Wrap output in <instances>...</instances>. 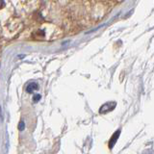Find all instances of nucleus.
Listing matches in <instances>:
<instances>
[{
  "instance_id": "f257e3e1",
  "label": "nucleus",
  "mask_w": 154,
  "mask_h": 154,
  "mask_svg": "<svg viewBox=\"0 0 154 154\" xmlns=\"http://www.w3.org/2000/svg\"><path fill=\"white\" fill-rule=\"evenodd\" d=\"M116 105H117V103L116 102H108V103H105L104 105L101 106V108L99 110V113L100 114H106L110 112V111H112L113 109H115Z\"/></svg>"
},
{
  "instance_id": "f03ea898",
  "label": "nucleus",
  "mask_w": 154,
  "mask_h": 154,
  "mask_svg": "<svg viewBox=\"0 0 154 154\" xmlns=\"http://www.w3.org/2000/svg\"><path fill=\"white\" fill-rule=\"evenodd\" d=\"M119 135H120V130H118L117 132H115V133H114V135L112 136V138H111V140L109 141V148H110V149H112V148L114 147L115 143H117L118 139H119Z\"/></svg>"
},
{
  "instance_id": "7ed1b4c3",
  "label": "nucleus",
  "mask_w": 154,
  "mask_h": 154,
  "mask_svg": "<svg viewBox=\"0 0 154 154\" xmlns=\"http://www.w3.org/2000/svg\"><path fill=\"white\" fill-rule=\"evenodd\" d=\"M38 89V84L37 83H30L26 87V91L29 94L33 93L34 91H36Z\"/></svg>"
},
{
  "instance_id": "20e7f679",
  "label": "nucleus",
  "mask_w": 154,
  "mask_h": 154,
  "mask_svg": "<svg viewBox=\"0 0 154 154\" xmlns=\"http://www.w3.org/2000/svg\"><path fill=\"white\" fill-rule=\"evenodd\" d=\"M24 128H25V124H24L23 122H20L18 124V129L20 130V131H22V130H24Z\"/></svg>"
},
{
  "instance_id": "39448f33",
  "label": "nucleus",
  "mask_w": 154,
  "mask_h": 154,
  "mask_svg": "<svg viewBox=\"0 0 154 154\" xmlns=\"http://www.w3.org/2000/svg\"><path fill=\"white\" fill-rule=\"evenodd\" d=\"M40 99H41V95L40 94H36L35 96H34V101H35V102H38Z\"/></svg>"
},
{
  "instance_id": "423d86ee",
  "label": "nucleus",
  "mask_w": 154,
  "mask_h": 154,
  "mask_svg": "<svg viewBox=\"0 0 154 154\" xmlns=\"http://www.w3.org/2000/svg\"><path fill=\"white\" fill-rule=\"evenodd\" d=\"M3 5H4L3 0H0V8H2V7H3Z\"/></svg>"
}]
</instances>
